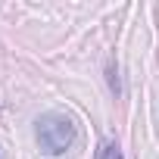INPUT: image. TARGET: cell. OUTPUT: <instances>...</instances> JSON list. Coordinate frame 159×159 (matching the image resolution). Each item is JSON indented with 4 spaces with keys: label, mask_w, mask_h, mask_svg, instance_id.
<instances>
[{
    "label": "cell",
    "mask_w": 159,
    "mask_h": 159,
    "mask_svg": "<svg viewBox=\"0 0 159 159\" xmlns=\"http://www.w3.org/2000/svg\"><path fill=\"white\" fill-rule=\"evenodd\" d=\"M97 159H125V156H122L119 143L106 140V143H100V150H97Z\"/></svg>",
    "instance_id": "7a4b0ae2"
},
{
    "label": "cell",
    "mask_w": 159,
    "mask_h": 159,
    "mask_svg": "<svg viewBox=\"0 0 159 159\" xmlns=\"http://www.w3.org/2000/svg\"><path fill=\"white\" fill-rule=\"evenodd\" d=\"M34 137H38V147L47 156H62V153H69L75 147L78 125L66 112H44L38 119V125H34Z\"/></svg>",
    "instance_id": "6da1fadb"
}]
</instances>
